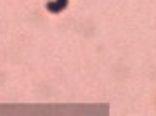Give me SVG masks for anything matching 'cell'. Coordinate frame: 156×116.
Here are the masks:
<instances>
[{
	"instance_id": "obj_1",
	"label": "cell",
	"mask_w": 156,
	"mask_h": 116,
	"mask_svg": "<svg viewBox=\"0 0 156 116\" xmlns=\"http://www.w3.org/2000/svg\"><path fill=\"white\" fill-rule=\"evenodd\" d=\"M45 7L50 13H60L68 7V0H51V2H47Z\"/></svg>"
}]
</instances>
